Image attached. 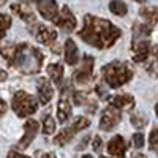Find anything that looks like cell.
<instances>
[{
    "label": "cell",
    "mask_w": 158,
    "mask_h": 158,
    "mask_svg": "<svg viewBox=\"0 0 158 158\" xmlns=\"http://www.w3.org/2000/svg\"><path fill=\"white\" fill-rule=\"evenodd\" d=\"M120 29H117L109 21L87 15L84 16V29L79 32V38L94 48L104 49L111 48L120 38Z\"/></svg>",
    "instance_id": "obj_1"
},
{
    "label": "cell",
    "mask_w": 158,
    "mask_h": 158,
    "mask_svg": "<svg viewBox=\"0 0 158 158\" xmlns=\"http://www.w3.org/2000/svg\"><path fill=\"white\" fill-rule=\"evenodd\" d=\"M5 59H8V63L11 67H16L25 74L38 73L43 65V54L40 49L32 48L29 44H19V46H11L2 51Z\"/></svg>",
    "instance_id": "obj_2"
},
{
    "label": "cell",
    "mask_w": 158,
    "mask_h": 158,
    "mask_svg": "<svg viewBox=\"0 0 158 158\" xmlns=\"http://www.w3.org/2000/svg\"><path fill=\"white\" fill-rule=\"evenodd\" d=\"M101 71H103L104 81H106V84L111 89H118L120 85L127 84L135 74L133 68H131L128 63L118 62V60L108 63L106 67H103Z\"/></svg>",
    "instance_id": "obj_3"
},
{
    "label": "cell",
    "mask_w": 158,
    "mask_h": 158,
    "mask_svg": "<svg viewBox=\"0 0 158 158\" xmlns=\"http://www.w3.org/2000/svg\"><path fill=\"white\" fill-rule=\"evenodd\" d=\"M11 108L13 111L16 112L18 117H27V115H32L36 108H38V103L35 101V98L32 95H29L27 92H18V94L13 97V101H11Z\"/></svg>",
    "instance_id": "obj_4"
},
{
    "label": "cell",
    "mask_w": 158,
    "mask_h": 158,
    "mask_svg": "<svg viewBox=\"0 0 158 158\" xmlns=\"http://www.w3.org/2000/svg\"><path fill=\"white\" fill-rule=\"evenodd\" d=\"M89 125H90V122L87 120L85 117H77L68 128L62 130L60 133L54 138V144H57V146H60V147H62V146H67V144L73 139V136L77 133V131L85 130Z\"/></svg>",
    "instance_id": "obj_5"
},
{
    "label": "cell",
    "mask_w": 158,
    "mask_h": 158,
    "mask_svg": "<svg viewBox=\"0 0 158 158\" xmlns=\"http://www.w3.org/2000/svg\"><path fill=\"white\" fill-rule=\"evenodd\" d=\"M122 118V114H120V109H117L115 106H108L106 109L103 111L101 114V120H100V128L104 130V131H111L112 128H115L118 125Z\"/></svg>",
    "instance_id": "obj_6"
},
{
    "label": "cell",
    "mask_w": 158,
    "mask_h": 158,
    "mask_svg": "<svg viewBox=\"0 0 158 158\" xmlns=\"http://www.w3.org/2000/svg\"><path fill=\"white\" fill-rule=\"evenodd\" d=\"M92 76H94V57H92V56H85L84 62H82V67L74 73L73 79H74L76 84L85 85V84H89L92 81Z\"/></svg>",
    "instance_id": "obj_7"
},
{
    "label": "cell",
    "mask_w": 158,
    "mask_h": 158,
    "mask_svg": "<svg viewBox=\"0 0 158 158\" xmlns=\"http://www.w3.org/2000/svg\"><path fill=\"white\" fill-rule=\"evenodd\" d=\"M54 24L59 25L60 29H63L65 32H71V30L76 29V18L68 6H63L60 15L54 19Z\"/></svg>",
    "instance_id": "obj_8"
},
{
    "label": "cell",
    "mask_w": 158,
    "mask_h": 158,
    "mask_svg": "<svg viewBox=\"0 0 158 158\" xmlns=\"http://www.w3.org/2000/svg\"><path fill=\"white\" fill-rule=\"evenodd\" d=\"M38 128H40L38 122L36 120H32V118H29V120L24 123V136L19 141V147L21 149H25V147L30 146V142L35 139V136L38 133Z\"/></svg>",
    "instance_id": "obj_9"
},
{
    "label": "cell",
    "mask_w": 158,
    "mask_h": 158,
    "mask_svg": "<svg viewBox=\"0 0 158 158\" xmlns=\"http://www.w3.org/2000/svg\"><path fill=\"white\" fill-rule=\"evenodd\" d=\"M33 35H35V38L38 40V41L43 43V44H52L57 38V32L54 29H49V27L41 25V24L36 25V29L33 30Z\"/></svg>",
    "instance_id": "obj_10"
},
{
    "label": "cell",
    "mask_w": 158,
    "mask_h": 158,
    "mask_svg": "<svg viewBox=\"0 0 158 158\" xmlns=\"http://www.w3.org/2000/svg\"><path fill=\"white\" fill-rule=\"evenodd\" d=\"M36 90H38V98H40V103H41V104H48L52 100V97H54V89H52L49 81L44 79V77L38 79Z\"/></svg>",
    "instance_id": "obj_11"
},
{
    "label": "cell",
    "mask_w": 158,
    "mask_h": 158,
    "mask_svg": "<svg viewBox=\"0 0 158 158\" xmlns=\"http://www.w3.org/2000/svg\"><path fill=\"white\" fill-rule=\"evenodd\" d=\"M38 11L44 19L48 21H54L59 16V6L56 0H43L38 3Z\"/></svg>",
    "instance_id": "obj_12"
},
{
    "label": "cell",
    "mask_w": 158,
    "mask_h": 158,
    "mask_svg": "<svg viewBox=\"0 0 158 158\" xmlns=\"http://www.w3.org/2000/svg\"><path fill=\"white\" fill-rule=\"evenodd\" d=\"M11 11L15 13V15H18L22 21L25 22H35L36 18H35V13L33 10L30 8L29 3H25V2H18V3H13L11 5Z\"/></svg>",
    "instance_id": "obj_13"
},
{
    "label": "cell",
    "mask_w": 158,
    "mask_h": 158,
    "mask_svg": "<svg viewBox=\"0 0 158 158\" xmlns=\"http://www.w3.org/2000/svg\"><path fill=\"white\" fill-rule=\"evenodd\" d=\"M108 152L115 156V158H125V152H127V142L120 135H115L109 142H108Z\"/></svg>",
    "instance_id": "obj_14"
},
{
    "label": "cell",
    "mask_w": 158,
    "mask_h": 158,
    "mask_svg": "<svg viewBox=\"0 0 158 158\" xmlns=\"http://www.w3.org/2000/svg\"><path fill=\"white\" fill-rule=\"evenodd\" d=\"M133 51H135L133 60L135 62H144V60L149 57L150 43L147 41V40H136L135 44H133Z\"/></svg>",
    "instance_id": "obj_15"
},
{
    "label": "cell",
    "mask_w": 158,
    "mask_h": 158,
    "mask_svg": "<svg viewBox=\"0 0 158 158\" xmlns=\"http://www.w3.org/2000/svg\"><path fill=\"white\" fill-rule=\"evenodd\" d=\"M79 60V51H77V46L76 43L73 41L71 38H68L67 41H65V62L68 65H76Z\"/></svg>",
    "instance_id": "obj_16"
},
{
    "label": "cell",
    "mask_w": 158,
    "mask_h": 158,
    "mask_svg": "<svg viewBox=\"0 0 158 158\" xmlns=\"http://www.w3.org/2000/svg\"><path fill=\"white\" fill-rule=\"evenodd\" d=\"M111 104L115 106L117 109H131L135 106V98L131 95H115L112 100H111Z\"/></svg>",
    "instance_id": "obj_17"
},
{
    "label": "cell",
    "mask_w": 158,
    "mask_h": 158,
    "mask_svg": "<svg viewBox=\"0 0 158 158\" xmlns=\"http://www.w3.org/2000/svg\"><path fill=\"white\" fill-rule=\"evenodd\" d=\"M48 76L52 79V82L60 87L62 81H63V67L60 63H51V65H48Z\"/></svg>",
    "instance_id": "obj_18"
},
{
    "label": "cell",
    "mask_w": 158,
    "mask_h": 158,
    "mask_svg": "<svg viewBox=\"0 0 158 158\" xmlns=\"http://www.w3.org/2000/svg\"><path fill=\"white\" fill-rule=\"evenodd\" d=\"M71 115V104L68 98H62L57 104V117L60 122H67L68 117Z\"/></svg>",
    "instance_id": "obj_19"
},
{
    "label": "cell",
    "mask_w": 158,
    "mask_h": 158,
    "mask_svg": "<svg viewBox=\"0 0 158 158\" xmlns=\"http://www.w3.org/2000/svg\"><path fill=\"white\" fill-rule=\"evenodd\" d=\"M109 10L115 16H125L128 13V6L122 2V0H112V2L109 3Z\"/></svg>",
    "instance_id": "obj_20"
},
{
    "label": "cell",
    "mask_w": 158,
    "mask_h": 158,
    "mask_svg": "<svg viewBox=\"0 0 158 158\" xmlns=\"http://www.w3.org/2000/svg\"><path fill=\"white\" fill-rule=\"evenodd\" d=\"M139 15L146 21H149L150 24L158 22V8H141Z\"/></svg>",
    "instance_id": "obj_21"
},
{
    "label": "cell",
    "mask_w": 158,
    "mask_h": 158,
    "mask_svg": "<svg viewBox=\"0 0 158 158\" xmlns=\"http://www.w3.org/2000/svg\"><path fill=\"white\" fill-rule=\"evenodd\" d=\"M133 32H135V41L142 36H149L152 32L150 25H144V24H135L133 25Z\"/></svg>",
    "instance_id": "obj_22"
},
{
    "label": "cell",
    "mask_w": 158,
    "mask_h": 158,
    "mask_svg": "<svg viewBox=\"0 0 158 158\" xmlns=\"http://www.w3.org/2000/svg\"><path fill=\"white\" fill-rule=\"evenodd\" d=\"M56 131V122L49 114L43 117V133L44 135H52Z\"/></svg>",
    "instance_id": "obj_23"
},
{
    "label": "cell",
    "mask_w": 158,
    "mask_h": 158,
    "mask_svg": "<svg viewBox=\"0 0 158 158\" xmlns=\"http://www.w3.org/2000/svg\"><path fill=\"white\" fill-rule=\"evenodd\" d=\"M10 27H11V18L8 15H0V40L5 36Z\"/></svg>",
    "instance_id": "obj_24"
},
{
    "label": "cell",
    "mask_w": 158,
    "mask_h": 158,
    "mask_svg": "<svg viewBox=\"0 0 158 158\" xmlns=\"http://www.w3.org/2000/svg\"><path fill=\"white\" fill-rule=\"evenodd\" d=\"M131 123H133V127H136V128H142V127H146L147 120H146V117L141 115V114H133L131 115Z\"/></svg>",
    "instance_id": "obj_25"
},
{
    "label": "cell",
    "mask_w": 158,
    "mask_h": 158,
    "mask_svg": "<svg viewBox=\"0 0 158 158\" xmlns=\"http://www.w3.org/2000/svg\"><path fill=\"white\" fill-rule=\"evenodd\" d=\"M73 103L77 104V106H81V104L89 103V98H87V95H84V94H73Z\"/></svg>",
    "instance_id": "obj_26"
},
{
    "label": "cell",
    "mask_w": 158,
    "mask_h": 158,
    "mask_svg": "<svg viewBox=\"0 0 158 158\" xmlns=\"http://www.w3.org/2000/svg\"><path fill=\"white\" fill-rule=\"evenodd\" d=\"M149 144H150V149L152 150H156L158 149V130H153L152 133H150Z\"/></svg>",
    "instance_id": "obj_27"
},
{
    "label": "cell",
    "mask_w": 158,
    "mask_h": 158,
    "mask_svg": "<svg viewBox=\"0 0 158 158\" xmlns=\"http://www.w3.org/2000/svg\"><path fill=\"white\" fill-rule=\"evenodd\" d=\"M133 144H135V147H136V149L144 147V135H142V133H136V135H133Z\"/></svg>",
    "instance_id": "obj_28"
},
{
    "label": "cell",
    "mask_w": 158,
    "mask_h": 158,
    "mask_svg": "<svg viewBox=\"0 0 158 158\" xmlns=\"http://www.w3.org/2000/svg\"><path fill=\"white\" fill-rule=\"evenodd\" d=\"M101 146H103L101 138H100V136H95V138H94V142H92V147H94V150H95V152H100V150H101Z\"/></svg>",
    "instance_id": "obj_29"
},
{
    "label": "cell",
    "mask_w": 158,
    "mask_h": 158,
    "mask_svg": "<svg viewBox=\"0 0 158 158\" xmlns=\"http://www.w3.org/2000/svg\"><path fill=\"white\" fill-rule=\"evenodd\" d=\"M6 111H8V104L2 98H0V117H3L6 114Z\"/></svg>",
    "instance_id": "obj_30"
},
{
    "label": "cell",
    "mask_w": 158,
    "mask_h": 158,
    "mask_svg": "<svg viewBox=\"0 0 158 158\" xmlns=\"http://www.w3.org/2000/svg\"><path fill=\"white\" fill-rule=\"evenodd\" d=\"M97 94H98V95H100V97H101L103 100H106V98H108V94H106V90H104V89H103L101 85H98V87H97Z\"/></svg>",
    "instance_id": "obj_31"
},
{
    "label": "cell",
    "mask_w": 158,
    "mask_h": 158,
    "mask_svg": "<svg viewBox=\"0 0 158 158\" xmlns=\"http://www.w3.org/2000/svg\"><path fill=\"white\" fill-rule=\"evenodd\" d=\"M89 139H90V138H89V136H85V138H84L81 142L77 144V147H76V149H77V150H82V149L87 146V144H89Z\"/></svg>",
    "instance_id": "obj_32"
},
{
    "label": "cell",
    "mask_w": 158,
    "mask_h": 158,
    "mask_svg": "<svg viewBox=\"0 0 158 158\" xmlns=\"http://www.w3.org/2000/svg\"><path fill=\"white\" fill-rule=\"evenodd\" d=\"M6 158H29V156L21 155V153H18V152H15V150H13V152H10V153H8V156H6Z\"/></svg>",
    "instance_id": "obj_33"
},
{
    "label": "cell",
    "mask_w": 158,
    "mask_h": 158,
    "mask_svg": "<svg viewBox=\"0 0 158 158\" xmlns=\"http://www.w3.org/2000/svg\"><path fill=\"white\" fill-rule=\"evenodd\" d=\"M8 79V73L5 70H0V82H5Z\"/></svg>",
    "instance_id": "obj_34"
},
{
    "label": "cell",
    "mask_w": 158,
    "mask_h": 158,
    "mask_svg": "<svg viewBox=\"0 0 158 158\" xmlns=\"http://www.w3.org/2000/svg\"><path fill=\"white\" fill-rule=\"evenodd\" d=\"M152 54L155 56V59L158 60V44H155L153 48H152Z\"/></svg>",
    "instance_id": "obj_35"
},
{
    "label": "cell",
    "mask_w": 158,
    "mask_h": 158,
    "mask_svg": "<svg viewBox=\"0 0 158 158\" xmlns=\"http://www.w3.org/2000/svg\"><path fill=\"white\" fill-rule=\"evenodd\" d=\"M152 70H153V73L158 76V60H155V63L152 65Z\"/></svg>",
    "instance_id": "obj_36"
},
{
    "label": "cell",
    "mask_w": 158,
    "mask_h": 158,
    "mask_svg": "<svg viewBox=\"0 0 158 158\" xmlns=\"http://www.w3.org/2000/svg\"><path fill=\"white\" fill-rule=\"evenodd\" d=\"M41 158H56V153L54 152H49V153H44Z\"/></svg>",
    "instance_id": "obj_37"
},
{
    "label": "cell",
    "mask_w": 158,
    "mask_h": 158,
    "mask_svg": "<svg viewBox=\"0 0 158 158\" xmlns=\"http://www.w3.org/2000/svg\"><path fill=\"white\" fill-rule=\"evenodd\" d=\"M133 158H147V156H146V155H142V153H135Z\"/></svg>",
    "instance_id": "obj_38"
},
{
    "label": "cell",
    "mask_w": 158,
    "mask_h": 158,
    "mask_svg": "<svg viewBox=\"0 0 158 158\" xmlns=\"http://www.w3.org/2000/svg\"><path fill=\"white\" fill-rule=\"evenodd\" d=\"M135 2H138V3H146L147 0H135Z\"/></svg>",
    "instance_id": "obj_39"
},
{
    "label": "cell",
    "mask_w": 158,
    "mask_h": 158,
    "mask_svg": "<svg viewBox=\"0 0 158 158\" xmlns=\"http://www.w3.org/2000/svg\"><path fill=\"white\" fill-rule=\"evenodd\" d=\"M155 114H156V117H158V104L155 106Z\"/></svg>",
    "instance_id": "obj_40"
},
{
    "label": "cell",
    "mask_w": 158,
    "mask_h": 158,
    "mask_svg": "<svg viewBox=\"0 0 158 158\" xmlns=\"http://www.w3.org/2000/svg\"><path fill=\"white\" fill-rule=\"evenodd\" d=\"M5 2H6V0H0V5H5Z\"/></svg>",
    "instance_id": "obj_41"
},
{
    "label": "cell",
    "mask_w": 158,
    "mask_h": 158,
    "mask_svg": "<svg viewBox=\"0 0 158 158\" xmlns=\"http://www.w3.org/2000/svg\"><path fill=\"white\" fill-rule=\"evenodd\" d=\"M33 2H35V3H40V2H43V0H33Z\"/></svg>",
    "instance_id": "obj_42"
},
{
    "label": "cell",
    "mask_w": 158,
    "mask_h": 158,
    "mask_svg": "<svg viewBox=\"0 0 158 158\" xmlns=\"http://www.w3.org/2000/svg\"><path fill=\"white\" fill-rule=\"evenodd\" d=\"M82 158H92V156H90V155H84Z\"/></svg>",
    "instance_id": "obj_43"
},
{
    "label": "cell",
    "mask_w": 158,
    "mask_h": 158,
    "mask_svg": "<svg viewBox=\"0 0 158 158\" xmlns=\"http://www.w3.org/2000/svg\"><path fill=\"white\" fill-rule=\"evenodd\" d=\"M100 158H106V156H100Z\"/></svg>",
    "instance_id": "obj_44"
}]
</instances>
